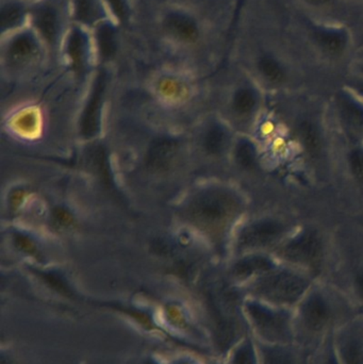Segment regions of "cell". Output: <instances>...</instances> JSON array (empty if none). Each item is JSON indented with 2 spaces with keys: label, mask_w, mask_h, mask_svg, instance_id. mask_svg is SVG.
<instances>
[{
  "label": "cell",
  "mask_w": 363,
  "mask_h": 364,
  "mask_svg": "<svg viewBox=\"0 0 363 364\" xmlns=\"http://www.w3.org/2000/svg\"><path fill=\"white\" fill-rule=\"evenodd\" d=\"M277 111L291 132L300 168L308 186L335 188V134L327 106Z\"/></svg>",
  "instance_id": "6da1fadb"
},
{
  "label": "cell",
  "mask_w": 363,
  "mask_h": 364,
  "mask_svg": "<svg viewBox=\"0 0 363 364\" xmlns=\"http://www.w3.org/2000/svg\"><path fill=\"white\" fill-rule=\"evenodd\" d=\"M357 314L336 287L317 280L293 309L294 343L308 354Z\"/></svg>",
  "instance_id": "7a4b0ae2"
},
{
  "label": "cell",
  "mask_w": 363,
  "mask_h": 364,
  "mask_svg": "<svg viewBox=\"0 0 363 364\" xmlns=\"http://www.w3.org/2000/svg\"><path fill=\"white\" fill-rule=\"evenodd\" d=\"M334 252V226L317 218H303L273 256L279 263L298 269L315 280H324L332 267Z\"/></svg>",
  "instance_id": "3957f363"
},
{
  "label": "cell",
  "mask_w": 363,
  "mask_h": 364,
  "mask_svg": "<svg viewBox=\"0 0 363 364\" xmlns=\"http://www.w3.org/2000/svg\"><path fill=\"white\" fill-rule=\"evenodd\" d=\"M334 260L326 282L336 287L363 314V223L334 225Z\"/></svg>",
  "instance_id": "277c9868"
},
{
  "label": "cell",
  "mask_w": 363,
  "mask_h": 364,
  "mask_svg": "<svg viewBox=\"0 0 363 364\" xmlns=\"http://www.w3.org/2000/svg\"><path fill=\"white\" fill-rule=\"evenodd\" d=\"M302 218L296 212L278 207L264 208L261 211L247 214L234 232V256L256 252L273 254Z\"/></svg>",
  "instance_id": "5b68a950"
},
{
  "label": "cell",
  "mask_w": 363,
  "mask_h": 364,
  "mask_svg": "<svg viewBox=\"0 0 363 364\" xmlns=\"http://www.w3.org/2000/svg\"><path fill=\"white\" fill-rule=\"evenodd\" d=\"M249 213V197L230 186H215L202 191L188 208L189 218L194 223L220 237L239 227Z\"/></svg>",
  "instance_id": "8992f818"
},
{
  "label": "cell",
  "mask_w": 363,
  "mask_h": 364,
  "mask_svg": "<svg viewBox=\"0 0 363 364\" xmlns=\"http://www.w3.org/2000/svg\"><path fill=\"white\" fill-rule=\"evenodd\" d=\"M315 282L317 280L307 274L278 262L254 278L241 290L246 297L294 309Z\"/></svg>",
  "instance_id": "52a82bcc"
},
{
  "label": "cell",
  "mask_w": 363,
  "mask_h": 364,
  "mask_svg": "<svg viewBox=\"0 0 363 364\" xmlns=\"http://www.w3.org/2000/svg\"><path fill=\"white\" fill-rule=\"evenodd\" d=\"M243 311L249 333L256 341L268 344L294 343L293 309L245 296Z\"/></svg>",
  "instance_id": "ba28073f"
},
{
  "label": "cell",
  "mask_w": 363,
  "mask_h": 364,
  "mask_svg": "<svg viewBox=\"0 0 363 364\" xmlns=\"http://www.w3.org/2000/svg\"><path fill=\"white\" fill-rule=\"evenodd\" d=\"M335 188L363 205V139H345L335 134Z\"/></svg>",
  "instance_id": "9c48e42d"
},
{
  "label": "cell",
  "mask_w": 363,
  "mask_h": 364,
  "mask_svg": "<svg viewBox=\"0 0 363 364\" xmlns=\"http://www.w3.org/2000/svg\"><path fill=\"white\" fill-rule=\"evenodd\" d=\"M327 106L334 134L345 139H363V94L340 89Z\"/></svg>",
  "instance_id": "30bf717a"
},
{
  "label": "cell",
  "mask_w": 363,
  "mask_h": 364,
  "mask_svg": "<svg viewBox=\"0 0 363 364\" xmlns=\"http://www.w3.org/2000/svg\"><path fill=\"white\" fill-rule=\"evenodd\" d=\"M332 337L341 363L363 364V314L347 321Z\"/></svg>",
  "instance_id": "8fae6325"
},
{
  "label": "cell",
  "mask_w": 363,
  "mask_h": 364,
  "mask_svg": "<svg viewBox=\"0 0 363 364\" xmlns=\"http://www.w3.org/2000/svg\"><path fill=\"white\" fill-rule=\"evenodd\" d=\"M232 155L237 166L243 172L257 177H269L264 149L253 134H245L234 141Z\"/></svg>",
  "instance_id": "7c38bea8"
},
{
  "label": "cell",
  "mask_w": 363,
  "mask_h": 364,
  "mask_svg": "<svg viewBox=\"0 0 363 364\" xmlns=\"http://www.w3.org/2000/svg\"><path fill=\"white\" fill-rule=\"evenodd\" d=\"M278 261L273 254L256 252L236 256L234 263L230 267L229 274L236 287L242 289L254 278L266 272L270 267L277 264Z\"/></svg>",
  "instance_id": "4fadbf2b"
},
{
  "label": "cell",
  "mask_w": 363,
  "mask_h": 364,
  "mask_svg": "<svg viewBox=\"0 0 363 364\" xmlns=\"http://www.w3.org/2000/svg\"><path fill=\"white\" fill-rule=\"evenodd\" d=\"M257 342L260 364H307V353L298 344Z\"/></svg>",
  "instance_id": "5bb4252c"
},
{
  "label": "cell",
  "mask_w": 363,
  "mask_h": 364,
  "mask_svg": "<svg viewBox=\"0 0 363 364\" xmlns=\"http://www.w3.org/2000/svg\"><path fill=\"white\" fill-rule=\"evenodd\" d=\"M106 87V73L102 70L96 78L93 92L85 108V114L81 121V132L83 136L90 138L95 136L99 125L100 107H102V96Z\"/></svg>",
  "instance_id": "9a60e30c"
},
{
  "label": "cell",
  "mask_w": 363,
  "mask_h": 364,
  "mask_svg": "<svg viewBox=\"0 0 363 364\" xmlns=\"http://www.w3.org/2000/svg\"><path fill=\"white\" fill-rule=\"evenodd\" d=\"M178 151L179 143L174 139H158L147 154V166L153 171L166 170L176 159Z\"/></svg>",
  "instance_id": "2e32d148"
},
{
  "label": "cell",
  "mask_w": 363,
  "mask_h": 364,
  "mask_svg": "<svg viewBox=\"0 0 363 364\" xmlns=\"http://www.w3.org/2000/svg\"><path fill=\"white\" fill-rule=\"evenodd\" d=\"M33 21L43 38L49 44H53L59 32V18L55 9L48 4L38 6L34 9Z\"/></svg>",
  "instance_id": "e0dca14e"
},
{
  "label": "cell",
  "mask_w": 363,
  "mask_h": 364,
  "mask_svg": "<svg viewBox=\"0 0 363 364\" xmlns=\"http://www.w3.org/2000/svg\"><path fill=\"white\" fill-rule=\"evenodd\" d=\"M164 25H166V30L177 38L188 41V42L197 38V23L191 16L185 13H170L164 21Z\"/></svg>",
  "instance_id": "ac0fdd59"
},
{
  "label": "cell",
  "mask_w": 363,
  "mask_h": 364,
  "mask_svg": "<svg viewBox=\"0 0 363 364\" xmlns=\"http://www.w3.org/2000/svg\"><path fill=\"white\" fill-rule=\"evenodd\" d=\"M258 72L268 87L281 89L287 83L288 75L285 68L274 58L264 55L258 61Z\"/></svg>",
  "instance_id": "d6986e66"
},
{
  "label": "cell",
  "mask_w": 363,
  "mask_h": 364,
  "mask_svg": "<svg viewBox=\"0 0 363 364\" xmlns=\"http://www.w3.org/2000/svg\"><path fill=\"white\" fill-rule=\"evenodd\" d=\"M232 134L225 126L215 124L205 134V149L211 155H222L228 149L234 146Z\"/></svg>",
  "instance_id": "ffe728a7"
},
{
  "label": "cell",
  "mask_w": 363,
  "mask_h": 364,
  "mask_svg": "<svg viewBox=\"0 0 363 364\" xmlns=\"http://www.w3.org/2000/svg\"><path fill=\"white\" fill-rule=\"evenodd\" d=\"M315 38L327 55L336 57L347 48V33L341 30L319 29L315 32Z\"/></svg>",
  "instance_id": "44dd1931"
},
{
  "label": "cell",
  "mask_w": 363,
  "mask_h": 364,
  "mask_svg": "<svg viewBox=\"0 0 363 364\" xmlns=\"http://www.w3.org/2000/svg\"><path fill=\"white\" fill-rule=\"evenodd\" d=\"M230 350L229 364H260L257 342L251 333L234 344Z\"/></svg>",
  "instance_id": "7402d4cb"
},
{
  "label": "cell",
  "mask_w": 363,
  "mask_h": 364,
  "mask_svg": "<svg viewBox=\"0 0 363 364\" xmlns=\"http://www.w3.org/2000/svg\"><path fill=\"white\" fill-rule=\"evenodd\" d=\"M87 49V40L85 32L81 31L78 28H75L68 36L66 50H67V55L72 65L77 70H80L85 64Z\"/></svg>",
  "instance_id": "603a6c76"
},
{
  "label": "cell",
  "mask_w": 363,
  "mask_h": 364,
  "mask_svg": "<svg viewBox=\"0 0 363 364\" xmlns=\"http://www.w3.org/2000/svg\"><path fill=\"white\" fill-rule=\"evenodd\" d=\"M332 335L326 338L317 348L308 353L307 364H342L337 354Z\"/></svg>",
  "instance_id": "cb8c5ba5"
},
{
  "label": "cell",
  "mask_w": 363,
  "mask_h": 364,
  "mask_svg": "<svg viewBox=\"0 0 363 364\" xmlns=\"http://www.w3.org/2000/svg\"><path fill=\"white\" fill-rule=\"evenodd\" d=\"M38 48L36 38L31 33L21 32L17 34L9 44L8 53L15 60L27 59L31 57Z\"/></svg>",
  "instance_id": "d4e9b609"
},
{
  "label": "cell",
  "mask_w": 363,
  "mask_h": 364,
  "mask_svg": "<svg viewBox=\"0 0 363 364\" xmlns=\"http://www.w3.org/2000/svg\"><path fill=\"white\" fill-rule=\"evenodd\" d=\"M98 49L104 59H110L117 51L115 29L110 23H102L96 31Z\"/></svg>",
  "instance_id": "484cf974"
},
{
  "label": "cell",
  "mask_w": 363,
  "mask_h": 364,
  "mask_svg": "<svg viewBox=\"0 0 363 364\" xmlns=\"http://www.w3.org/2000/svg\"><path fill=\"white\" fill-rule=\"evenodd\" d=\"M23 8L16 2H9L1 9V29H11L23 21Z\"/></svg>",
  "instance_id": "4316f807"
},
{
  "label": "cell",
  "mask_w": 363,
  "mask_h": 364,
  "mask_svg": "<svg viewBox=\"0 0 363 364\" xmlns=\"http://www.w3.org/2000/svg\"><path fill=\"white\" fill-rule=\"evenodd\" d=\"M75 15L79 21L87 23L94 14V0H74Z\"/></svg>",
  "instance_id": "83f0119b"
},
{
  "label": "cell",
  "mask_w": 363,
  "mask_h": 364,
  "mask_svg": "<svg viewBox=\"0 0 363 364\" xmlns=\"http://www.w3.org/2000/svg\"><path fill=\"white\" fill-rule=\"evenodd\" d=\"M107 1L117 19L121 21H125L126 15H127L125 1L124 0H107Z\"/></svg>",
  "instance_id": "f1b7e54d"
},
{
  "label": "cell",
  "mask_w": 363,
  "mask_h": 364,
  "mask_svg": "<svg viewBox=\"0 0 363 364\" xmlns=\"http://www.w3.org/2000/svg\"><path fill=\"white\" fill-rule=\"evenodd\" d=\"M307 1L313 4V6H324V4H328L330 0H307Z\"/></svg>",
  "instance_id": "f546056e"
}]
</instances>
